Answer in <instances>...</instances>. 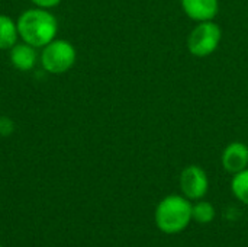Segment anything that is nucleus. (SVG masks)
I'll return each mask as SVG.
<instances>
[{"mask_svg":"<svg viewBox=\"0 0 248 247\" xmlns=\"http://www.w3.org/2000/svg\"><path fill=\"white\" fill-rule=\"evenodd\" d=\"M16 23L19 36L33 48L45 47L54 41L58 32L55 16L45 9H29L23 12Z\"/></svg>","mask_w":248,"mask_h":247,"instance_id":"f257e3e1","label":"nucleus"},{"mask_svg":"<svg viewBox=\"0 0 248 247\" xmlns=\"http://www.w3.org/2000/svg\"><path fill=\"white\" fill-rule=\"evenodd\" d=\"M192 221L190 199L180 195H169L155 208V224L164 234H179Z\"/></svg>","mask_w":248,"mask_h":247,"instance_id":"f03ea898","label":"nucleus"},{"mask_svg":"<svg viewBox=\"0 0 248 247\" xmlns=\"http://www.w3.org/2000/svg\"><path fill=\"white\" fill-rule=\"evenodd\" d=\"M222 39V29L214 20L198 22L187 36V49L193 57L203 58L214 54Z\"/></svg>","mask_w":248,"mask_h":247,"instance_id":"7ed1b4c3","label":"nucleus"},{"mask_svg":"<svg viewBox=\"0 0 248 247\" xmlns=\"http://www.w3.org/2000/svg\"><path fill=\"white\" fill-rule=\"evenodd\" d=\"M76 48L65 39H54L45 45L41 61L44 68L51 74H62L76 63Z\"/></svg>","mask_w":248,"mask_h":247,"instance_id":"20e7f679","label":"nucleus"},{"mask_svg":"<svg viewBox=\"0 0 248 247\" xmlns=\"http://www.w3.org/2000/svg\"><path fill=\"white\" fill-rule=\"evenodd\" d=\"M179 183H180L183 197H186L190 201L202 199L209 189L208 175L198 165H190V166L185 167L180 173Z\"/></svg>","mask_w":248,"mask_h":247,"instance_id":"39448f33","label":"nucleus"},{"mask_svg":"<svg viewBox=\"0 0 248 247\" xmlns=\"http://www.w3.org/2000/svg\"><path fill=\"white\" fill-rule=\"evenodd\" d=\"M222 167L231 173L235 175L248 167V146L243 141H232L230 143L221 156Z\"/></svg>","mask_w":248,"mask_h":247,"instance_id":"423d86ee","label":"nucleus"},{"mask_svg":"<svg viewBox=\"0 0 248 247\" xmlns=\"http://www.w3.org/2000/svg\"><path fill=\"white\" fill-rule=\"evenodd\" d=\"M186 16L195 22L214 20L219 12V0H180Z\"/></svg>","mask_w":248,"mask_h":247,"instance_id":"0eeeda50","label":"nucleus"},{"mask_svg":"<svg viewBox=\"0 0 248 247\" xmlns=\"http://www.w3.org/2000/svg\"><path fill=\"white\" fill-rule=\"evenodd\" d=\"M10 61L15 68L20 71H29L35 66L36 52L29 44H15L10 49Z\"/></svg>","mask_w":248,"mask_h":247,"instance_id":"6e6552de","label":"nucleus"},{"mask_svg":"<svg viewBox=\"0 0 248 247\" xmlns=\"http://www.w3.org/2000/svg\"><path fill=\"white\" fill-rule=\"evenodd\" d=\"M19 36L17 23L6 15H0V49L12 48Z\"/></svg>","mask_w":248,"mask_h":247,"instance_id":"1a4fd4ad","label":"nucleus"},{"mask_svg":"<svg viewBox=\"0 0 248 247\" xmlns=\"http://www.w3.org/2000/svg\"><path fill=\"white\" fill-rule=\"evenodd\" d=\"M231 191L240 202L248 205V167L232 176Z\"/></svg>","mask_w":248,"mask_h":247,"instance_id":"9d476101","label":"nucleus"},{"mask_svg":"<svg viewBox=\"0 0 248 247\" xmlns=\"http://www.w3.org/2000/svg\"><path fill=\"white\" fill-rule=\"evenodd\" d=\"M215 218V208L208 201H198L192 205V220L199 224H209Z\"/></svg>","mask_w":248,"mask_h":247,"instance_id":"9b49d317","label":"nucleus"},{"mask_svg":"<svg viewBox=\"0 0 248 247\" xmlns=\"http://www.w3.org/2000/svg\"><path fill=\"white\" fill-rule=\"evenodd\" d=\"M12 132H13V122L6 116L0 118V134L1 135H9Z\"/></svg>","mask_w":248,"mask_h":247,"instance_id":"f8f14e48","label":"nucleus"},{"mask_svg":"<svg viewBox=\"0 0 248 247\" xmlns=\"http://www.w3.org/2000/svg\"><path fill=\"white\" fill-rule=\"evenodd\" d=\"M33 4H36L41 9H49L61 3V0H32Z\"/></svg>","mask_w":248,"mask_h":247,"instance_id":"ddd939ff","label":"nucleus"},{"mask_svg":"<svg viewBox=\"0 0 248 247\" xmlns=\"http://www.w3.org/2000/svg\"><path fill=\"white\" fill-rule=\"evenodd\" d=\"M0 247H3V246H1V245H0Z\"/></svg>","mask_w":248,"mask_h":247,"instance_id":"4468645a","label":"nucleus"}]
</instances>
